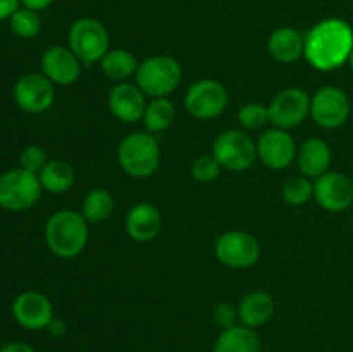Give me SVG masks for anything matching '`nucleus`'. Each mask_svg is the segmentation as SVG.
<instances>
[{
    "instance_id": "nucleus-1",
    "label": "nucleus",
    "mask_w": 353,
    "mask_h": 352,
    "mask_svg": "<svg viewBox=\"0 0 353 352\" xmlns=\"http://www.w3.org/2000/svg\"><path fill=\"white\" fill-rule=\"evenodd\" d=\"M353 50V28L347 21L330 17L314 24L305 35V59L317 71H334L348 62Z\"/></svg>"
},
{
    "instance_id": "nucleus-2",
    "label": "nucleus",
    "mask_w": 353,
    "mask_h": 352,
    "mask_svg": "<svg viewBox=\"0 0 353 352\" xmlns=\"http://www.w3.org/2000/svg\"><path fill=\"white\" fill-rule=\"evenodd\" d=\"M45 244L57 257H76L88 244V221L72 209L57 211L45 224Z\"/></svg>"
},
{
    "instance_id": "nucleus-3",
    "label": "nucleus",
    "mask_w": 353,
    "mask_h": 352,
    "mask_svg": "<svg viewBox=\"0 0 353 352\" xmlns=\"http://www.w3.org/2000/svg\"><path fill=\"white\" fill-rule=\"evenodd\" d=\"M117 162L126 175L133 178H148L161 162L157 138L148 131H133L121 140L117 147Z\"/></svg>"
},
{
    "instance_id": "nucleus-4",
    "label": "nucleus",
    "mask_w": 353,
    "mask_h": 352,
    "mask_svg": "<svg viewBox=\"0 0 353 352\" xmlns=\"http://www.w3.org/2000/svg\"><path fill=\"white\" fill-rule=\"evenodd\" d=\"M183 78L181 64L171 55H152L137 69V85L150 99L169 97Z\"/></svg>"
},
{
    "instance_id": "nucleus-5",
    "label": "nucleus",
    "mask_w": 353,
    "mask_h": 352,
    "mask_svg": "<svg viewBox=\"0 0 353 352\" xmlns=\"http://www.w3.org/2000/svg\"><path fill=\"white\" fill-rule=\"evenodd\" d=\"M69 48L83 66H92L102 61L103 55L110 50L109 31L100 21L93 17H79L71 24L68 33Z\"/></svg>"
},
{
    "instance_id": "nucleus-6",
    "label": "nucleus",
    "mask_w": 353,
    "mask_h": 352,
    "mask_svg": "<svg viewBox=\"0 0 353 352\" xmlns=\"http://www.w3.org/2000/svg\"><path fill=\"white\" fill-rule=\"evenodd\" d=\"M41 190L38 175L23 168L9 169L0 175V207L12 213L30 209L38 202Z\"/></svg>"
},
{
    "instance_id": "nucleus-7",
    "label": "nucleus",
    "mask_w": 353,
    "mask_h": 352,
    "mask_svg": "<svg viewBox=\"0 0 353 352\" xmlns=\"http://www.w3.org/2000/svg\"><path fill=\"white\" fill-rule=\"evenodd\" d=\"M217 261L231 269H245L254 266L261 257V244L254 235L241 230L224 231L214 245Z\"/></svg>"
},
{
    "instance_id": "nucleus-8",
    "label": "nucleus",
    "mask_w": 353,
    "mask_h": 352,
    "mask_svg": "<svg viewBox=\"0 0 353 352\" xmlns=\"http://www.w3.org/2000/svg\"><path fill=\"white\" fill-rule=\"evenodd\" d=\"M212 155L221 168L245 171L257 161V144L241 130H226L214 140Z\"/></svg>"
},
{
    "instance_id": "nucleus-9",
    "label": "nucleus",
    "mask_w": 353,
    "mask_h": 352,
    "mask_svg": "<svg viewBox=\"0 0 353 352\" xmlns=\"http://www.w3.org/2000/svg\"><path fill=\"white\" fill-rule=\"evenodd\" d=\"M352 113V104L347 92L340 86L327 85L310 97V116L324 130H336L343 126Z\"/></svg>"
},
{
    "instance_id": "nucleus-10",
    "label": "nucleus",
    "mask_w": 353,
    "mask_h": 352,
    "mask_svg": "<svg viewBox=\"0 0 353 352\" xmlns=\"http://www.w3.org/2000/svg\"><path fill=\"white\" fill-rule=\"evenodd\" d=\"M226 106L228 92L216 79H199L186 90L185 107L195 119H214L224 113Z\"/></svg>"
},
{
    "instance_id": "nucleus-11",
    "label": "nucleus",
    "mask_w": 353,
    "mask_h": 352,
    "mask_svg": "<svg viewBox=\"0 0 353 352\" xmlns=\"http://www.w3.org/2000/svg\"><path fill=\"white\" fill-rule=\"evenodd\" d=\"M269 109V123L274 124V128L281 130H292L300 126L307 116H310V97L305 90L290 86L281 90L271 104Z\"/></svg>"
},
{
    "instance_id": "nucleus-12",
    "label": "nucleus",
    "mask_w": 353,
    "mask_h": 352,
    "mask_svg": "<svg viewBox=\"0 0 353 352\" xmlns=\"http://www.w3.org/2000/svg\"><path fill=\"white\" fill-rule=\"evenodd\" d=\"M14 100L24 113L41 114L55 100V86L43 72H28L14 85Z\"/></svg>"
},
{
    "instance_id": "nucleus-13",
    "label": "nucleus",
    "mask_w": 353,
    "mask_h": 352,
    "mask_svg": "<svg viewBox=\"0 0 353 352\" xmlns=\"http://www.w3.org/2000/svg\"><path fill=\"white\" fill-rule=\"evenodd\" d=\"M314 199L327 213H343L353 204V182L345 173H324L314 182Z\"/></svg>"
},
{
    "instance_id": "nucleus-14",
    "label": "nucleus",
    "mask_w": 353,
    "mask_h": 352,
    "mask_svg": "<svg viewBox=\"0 0 353 352\" xmlns=\"http://www.w3.org/2000/svg\"><path fill=\"white\" fill-rule=\"evenodd\" d=\"M296 144L288 130L272 128L264 131L257 141V159L274 171L286 169L296 159Z\"/></svg>"
},
{
    "instance_id": "nucleus-15",
    "label": "nucleus",
    "mask_w": 353,
    "mask_h": 352,
    "mask_svg": "<svg viewBox=\"0 0 353 352\" xmlns=\"http://www.w3.org/2000/svg\"><path fill=\"white\" fill-rule=\"evenodd\" d=\"M12 316L19 326L31 331L47 330L50 321L55 317L54 306L48 297L40 292H33V290L19 293L14 299Z\"/></svg>"
},
{
    "instance_id": "nucleus-16",
    "label": "nucleus",
    "mask_w": 353,
    "mask_h": 352,
    "mask_svg": "<svg viewBox=\"0 0 353 352\" xmlns=\"http://www.w3.org/2000/svg\"><path fill=\"white\" fill-rule=\"evenodd\" d=\"M41 71L54 85L68 86L78 81L81 61L74 52L62 45H52L41 55Z\"/></svg>"
},
{
    "instance_id": "nucleus-17",
    "label": "nucleus",
    "mask_w": 353,
    "mask_h": 352,
    "mask_svg": "<svg viewBox=\"0 0 353 352\" xmlns=\"http://www.w3.org/2000/svg\"><path fill=\"white\" fill-rule=\"evenodd\" d=\"M147 95L140 90L137 83L121 81L114 85L109 93V109L116 119L133 124L143 119L147 109Z\"/></svg>"
},
{
    "instance_id": "nucleus-18",
    "label": "nucleus",
    "mask_w": 353,
    "mask_h": 352,
    "mask_svg": "<svg viewBox=\"0 0 353 352\" xmlns=\"http://www.w3.org/2000/svg\"><path fill=\"white\" fill-rule=\"evenodd\" d=\"M126 233L134 242H150L159 235L162 228L161 211L150 202H140L126 214Z\"/></svg>"
},
{
    "instance_id": "nucleus-19",
    "label": "nucleus",
    "mask_w": 353,
    "mask_h": 352,
    "mask_svg": "<svg viewBox=\"0 0 353 352\" xmlns=\"http://www.w3.org/2000/svg\"><path fill=\"white\" fill-rule=\"evenodd\" d=\"M331 159H333V152H331L330 144L326 140H323V138H309L296 150L295 161L299 162V169L302 171L303 176L319 178L324 173L330 171Z\"/></svg>"
},
{
    "instance_id": "nucleus-20",
    "label": "nucleus",
    "mask_w": 353,
    "mask_h": 352,
    "mask_svg": "<svg viewBox=\"0 0 353 352\" xmlns=\"http://www.w3.org/2000/svg\"><path fill=\"white\" fill-rule=\"evenodd\" d=\"M274 299H272L271 293L262 292V290H255V292L247 293L240 300V304H238L240 324L252 328V330H255L259 326H264L274 316Z\"/></svg>"
},
{
    "instance_id": "nucleus-21",
    "label": "nucleus",
    "mask_w": 353,
    "mask_h": 352,
    "mask_svg": "<svg viewBox=\"0 0 353 352\" xmlns=\"http://www.w3.org/2000/svg\"><path fill=\"white\" fill-rule=\"evenodd\" d=\"M268 50L271 57L278 62L292 64V62L299 61L305 52V37L295 28H278L269 37Z\"/></svg>"
},
{
    "instance_id": "nucleus-22",
    "label": "nucleus",
    "mask_w": 353,
    "mask_h": 352,
    "mask_svg": "<svg viewBox=\"0 0 353 352\" xmlns=\"http://www.w3.org/2000/svg\"><path fill=\"white\" fill-rule=\"evenodd\" d=\"M212 352H262V344L255 330L234 324L221 331Z\"/></svg>"
},
{
    "instance_id": "nucleus-23",
    "label": "nucleus",
    "mask_w": 353,
    "mask_h": 352,
    "mask_svg": "<svg viewBox=\"0 0 353 352\" xmlns=\"http://www.w3.org/2000/svg\"><path fill=\"white\" fill-rule=\"evenodd\" d=\"M38 178H40L41 188L59 195V193H65L68 190H71V186L74 185L76 175L69 162L62 161V159H52L45 164Z\"/></svg>"
},
{
    "instance_id": "nucleus-24",
    "label": "nucleus",
    "mask_w": 353,
    "mask_h": 352,
    "mask_svg": "<svg viewBox=\"0 0 353 352\" xmlns=\"http://www.w3.org/2000/svg\"><path fill=\"white\" fill-rule=\"evenodd\" d=\"M138 66L140 64L137 57L124 48H110L100 61V69L103 75L116 83L126 81L128 78L137 75Z\"/></svg>"
},
{
    "instance_id": "nucleus-25",
    "label": "nucleus",
    "mask_w": 353,
    "mask_h": 352,
    "mask_svg": "<svg viewBox=\"0 0 353 352\" xmlns=\"http://www.w3.org/2000/svg\"><path fill=\"white\" fill-rule=\"evenodd\" d=\"M176 119V107L168 97H159V99H152L147 104V109L143 114V124L145 130L148 133H162L168 130Z\"/></svg>"
},
{
    "instance_id": "nucleus-26",
    "label": "nucleus",
    "mask_w": 353,
    "mask_h": 352,
    "mask_svg": "<svg viewBox=\"0 0 353 352\" xmlns=\"http://www.w3.org/2000/svg\"><path fill=\"white\" fill-rule=\"evenodd\" d=\"M114 199L105 188L90 190L83 200V216L88 223H102L112 214Z\"/></svg>"
},
{
    "instance_id": "nucleus-27",
    "label": "nucleus",
    "mask_w": 353,
    "mask_h": 352,
    "mask_svg": "<svg viewBox=\"0 0 353 352\" xmlns=\"http://www.w3.org/2000/svg\"><path fill=\"white\" fill-rule=\"evenodd\" d=\"M281 197L288 206H305L314 197V183L307 176H292L283 183Z\"/></svg>"
},
{
    "instance_id": "nucleus-28",
    "label": "nucleus",
    "mask_w": 353,
    "mask_h": 352,
    "mask_svg": "<svg viewBox=\"0 0 353 352\" xmlns=\"http://www.w3.org/2000/svg\"><path fill=\"white\" fill-rule=\"evenodd\" d=\"M10 30L21 38H33L40 31V17L37 10H31L28 7H19L16 12L10 16Z\"/></svg>"
},
{
    "instance_id": "nucleus-29",
    "label": "nucleus",
    "mask_w": 353,
    "mask_h": 352,
    "mask_svg": "<svg viewBox=\"0 0 353 352\" xmlns=\"http://www.w3.org/2000/svg\"><path fill=\"white\" fill-rule=\"evenodd\" d=\"M238 121L245 130H261L269 123L268 106L259 102H248L238 110Z\"/></svg>"
},
{
    "instance_id": "nucleus-30",
    "label": "nucleus",
    "mask_w": 353,
    "mask_h": 352,
    "mask_svg": "<svg viewBox=\"0 0 353 352\" xmlns=\"http://www.w3.org/2000/svg\"><path fill=\"white\" fill-rule=\"evenodd\" d=\"M221 164L214 155H200L192 164V176L199 183H210L219 176Z\"/></svg>"
},
{
    "instance_id": "nucleus-31",
    "label": "nucleus",
    "mask_w": 353,
    "mask_h": 352,
    "mask_svg": "<svg viewBox=\"0 0 353 352\" xmlns=\"http://www.w3.org/2000/svg\"><path fill=\"white\" fill-rule=\"evenodd\" d=\"M47 162V152L40 145H28L19 155V168H23L24 171L33 173V175H40V171L45 168Z\"/></svg>"
},
{
    "instance_id": "nucleus-32",
    "label": "nucleus",
    "mask_w": 353,
    "mask_h": 352,
    "mask_svg": "<svg viewBox=\"0 0 353 352\" xmlns=\"http://www.w3.org/2000/svg\"><path fill=\"white\" fill-rule=\"evenodd\" d=\"M214 323L219 328L226 330V328L234 326L238 324L240 317H238V307H234L230 302H219L214 307Z\"/></svg>"
},
{
    "instance_id": "nucleus-33",
    "label": "nucleus",
    "mask_w": 353,
    "mask_h": 352,
    "mask_svg": "<svg viewBox=\"0 0 353 352\" xmlns=\"http://www.w3.org/2000/svg\"><path fill=\"white\" fill-rule=\"evenodd\" d=\"M21 0H0V21L10 19L14 12L19 9Z\"/></svg>"
},
{
    "instance_id": "nucleus-34",
    "label": "nucleus",
    "mask_w": 353,
    "mask_h": 352,
    "mask_svg": "<svg viewBox=\"0 0 353 352\" xmlns=\"http://www.w3.org/2000/svg\"><path fill=\"white\" fill-rule=\"evenodd\" d=\"M0 352H37L26 342H7L0 347Z\"/></svg>"
},
{
    "instance_id": "nucleus-35",
    "label": "nucleus",
    "mask_w": 353,
    "mask_h": 352,
    "mask_svg": "<svg viewBox=\"0 0 353 352\" xmlns=\"http://www.w3.org/2000/svg\"><path fill=\"white\" fill-rule=\"evenodd\" d=\"M47 330H48V333L55 338H61L68 333V326H65L64 321L59 320V317H54V320L50 321V324L47 326Z\"/></svg>"
},
{
    "instance_id": "nucleus-36",
    "label": "nucleus",
    "mask_w": 353,
    "mask_h": 352,
    "mask_svg": "<svg viewBox=\"0 0 353 352\" xmlns=\"http://www.w3.org/2000/svg\"><path fill=\"white\" fill-rule=\"evenodd\" d=\"M54 2V0H21V3H23V7H28V9L31 10H43L47 9L50 3Z\"/></svg>"
},
{
    "instance_id": "nucleus-37",
    "label": "nucleus",
    "mask_w": 353,
    "mask_h": 352,
    "mask_svg": "<svg viewBox=\"0 0 353 352\" xmlns=\"http://www.w3.org/2000/svg\"><path fill=\"white\" fill-rule=\"evenodd\" d=\"M348 66H350V69H352V72H353V50H352L350 57H348Z\"/></svg>"
}]
</instances>
